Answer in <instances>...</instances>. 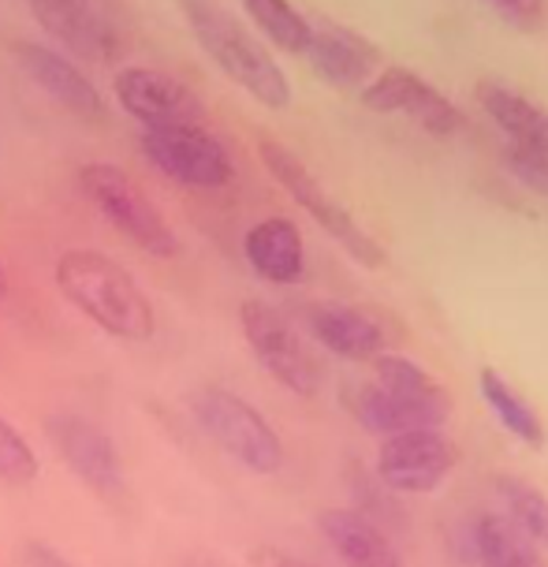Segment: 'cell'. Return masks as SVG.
Returning a JSON list of instances; mask_svg holds the SVG:
<instances>
[{"label":"cell","mask_w":548,"mask_h":567,"mask_svg":"<svg viewBox=\"0 0 548 567\" xmlns=\"http://www.w3.org/2000/svg\"><path fill=\"white\" fill-rule=\"evenodd\" d=\"M307 60L337 90L365 86L381 68V49L340 23H310Z\"/></svg>","instance_id":"obj_14"},{"label":"cell","mask_w":548,"mask_h":567,"mask_svg":"<svg viewBox=\"0 0 548 567\" xmlns=\"http://www.w3.org/2000/svg\"><path fill=\"white\" fill-rule=\"evenodd\" d=\"M307 326L321 348H329L337 359L373 362L384 351V332L378 321L348 302H313L307 310Z\"/></svg>","instance_id":"obj_16"},{"label":"cell","mask_w":548,"mask_h":567,"mask_svg":"<svg viewBox=\"0 0 548 567\" xmlns=\"http://www.w3.org/2000/svg\"><path fill=\"white\" fill-rule=\"evenodd\" d=\"M478 105L485 109V116L504 131L511 146L526 150H548V113L537 101H530L519 90L496 83V79H482L474 90Z\"/></svg>","instance_id":"obj_18"},{"label":"cell","mask_w":548,"mask_h":567,"mask_svg":"<svg viewBox=\"0 0 548 567\" xmlns=\"http://www.w3.org/2000/svg\"><path fill=\"white\" fill-rule=\"evenodd\" d=\"M500 493L507 504V519L519 526L537 549H548V496L523 478H504Z\"/></svg>","instance_id":"obj_24"},{"label":"cell","mask_w":548,"mask_h":567,"mask_svg":"<svg viewBox=\"0 0 548 567\" xmlns=\"http://www.w3.org/2000/svg\"><path fill=\"white\" fill-rule=\"evenodd\" d=\"M8 296V269H4V258H0V299Z\"/></svg>","instance_id":"obj_30"},{"label":"cell","mask_w":548,"mask_h":567,"mask_svg":"<svg viewBox=\"0 0 548 567\" xmlns=\"http://www.w3.org/2000/svg\"><path fill=\"white\" fill-rule=\"evenodd\" d=\"M250 567H318L310 560H302L296 553H283V549H272V545H261V549L250 553Z\"/></svg>","instance_id":"obj_29"},{"label":"cell","mask_w":548,"mask_h":567,"mask_svg":"<svg viewBox=\"0 0 548 567\" xmlns=\"http://www.w3.org/2000/svg\"><path fill=\"white\" fill-rule=\"evenodd\" d=\"M455 460H459V452L444 437V430L425 425V430L392 433L378 449V478L392 493L425 496L448 482Z\"/></svg>","instance_id":"obj_10"},{"label":"cell","mask_w":548,"mask_h":567,"mask_svg":"<svg viewBox=\"0 0 548 567\" xmlns=\"http://www.w3.org/2000/svg\"><path fill=\"white\" fill-rule=\"evenodd\" d=\"M53 284L71 307L113 340H149L157 332L154 302L135 272L94 247H71L56 258Z\"/></svg>","instance_id":"obj_1"},{"label":"cell","mask_w":548,"mask_h":567,"mask_svg":"<svg viewBox=\"0 0 548 567\" xmlns=\"http://www.w3.org/2000/svg\"><path fill=\"white\" fill-rule=\"evenodd\" d=\"M507 172H511L519 184H526L537 195L548 198V150H526V146H504Z\"/></svg>","instance_id":"obj_26"},{"label":"cell","mask_w":548,"mask_h":567,"mask_svg":"<svg viewBox=\"0 0 548 567\" xmlns=\"http://www.w3.org/2000/svg\"><path fill=\"white\" fill-rule=\"evenodd\" d=\"M351 414L362 422V430L381 433V437H392V433H407V430H425V425L441 430V422H436L433 414H425L422 408H414V403L400 400L395 392L381 389V384H365V389L354 392Z\"/></svg>","instance_id":"obj_21"},{"label":"cell","mask_w":548,"mask_h":567,"mask_svg":"<svg viewBox=\"0 0 548 567\" xmlns=\"http://www.w3.org/2000/svg\"><path fill=\"white\" fill-rule=\"evenodd\" d=\"M258 157H261V165H266L269 176L277 179V184L288 190V195L296 198L313 220H318V228L329 231V236L337 239L340 247L348 250L354 261H359V266H365V269H381L384 266L381 243L373 239L365 228H359V220H354L351 213L318 184V176H313V172L302 165V161L291 154L283 142L261 138L258 142Z\"/></svg>","instance_id":"obj_5"},{"label":"cell","mask_w":548,"mask_h":567,"mask_svg":"<svg viewBox=\"0 0 548 567\" xmlns=\"http://www.w3.org/2000/svg\"><path fill=\"white\" fill-rule=\"evenodd\" d=\"M138 150L176 187L220 190L236 179V161H231L228 146L201 124L146 127Z\"/></svg>","instance_id":"obj_6"},{"label":"cell","mask_w":548,"mask_h":567,"mask_svg":"<svg viewBox=\"0 0 548 567\" xmlns=\"http://www.w3.org/2000/svg\"><path fill=\"white\" fill-rule=\"evenodd\" d=\"M318 530L348 567H403L400 549L370 515L354 508H324L318 515Z\"/></svg>","instance_id":"obj_17"},{"label":"cell","mask_w":548,"mask_h":567,"mask_svg":"<svg viewBox=\"0 0 548 567\" xmlns=\"http://www.w3.org/2000/svg\"><path fill=\"white\" fill-rule=\"evenodd\" d=\"M183 8H187L190 34L198 38L201 53L225 71L231 83L272 113H283L291 105V83L283 68L247 27H239L236 16H228L217 0H183Z\"/></svg>","instance_id":"obj_2"},{"label":"cell","mask_w":548,"mask_h":567,"mask_svg":"<svg viewBox=\"0 0 548 567\" xmlns=\"http://www.w3.org/2000/svg\"><path fill=\"white\" fill-rule=\"evenodd\" d=\"M471 549L482 567H548L537 545L507 515L485 512L471 526Z\"/></svg>","instance_id":"obj_20"},{"label":"cell","mask_w":548,"mask_h":567,"mask_svg":"<svg viewBox=\"0 0 548 567\" xmlns=\"http://www.w3.org/2000/svg\"><path fill=\"white\" fill-rule=\"evenodd\" d=\"M19 560H23V567H75L64 553H56L49 542H27Z\"/></svg>","instance_id":"obj_28"},{"label":"cell","mask_w":548,"mask_h":567,"mask_svg":"<svg viewBox=\"0 0 548 567\" xmlns=\"http://www.w3.org/2000/svg\"><path fill=\"white\" fill-rule=\"evenodd\" d=\"M30 4H42V0H27V8H30Z\"/></svg>","instance_id":"obj_31"},{"label":"cell","mask_w":548,"mask_h":567,"mask_svg":"<svg viewBox=\"0 0 548 567\" xmlns=\"http://www.w3.org/2000/svg\"><path fill=\"white\" fill-rule=\"evenodd\" d=\"M38 455L34 444H30L19 425L0 411V482H12V485H27L38 478Z\"/></svg>","instance_id":"obj_25"},{"label":"cell","mask_w":548,"mask_h":567,"mask_svg":"<svg viewBox=\"0 0 548 567\" xmlns=\"http://www.w3.org/2000/svg\"><path fill=\"white\" fill-rule=\"evenodd\" d=\"M45 437L53 444V452L68 463V471L75 474L86 489L101 496H120L124 493V460H120L108 430L86 414L75 411H56L45 419Z\"/></svg>","instance_id":"obj_9"},{"label":"cell","mask_w":548,"mask_h":567,"mask_svg":"<svg viewBox=\"0 0 548 567\" xmlns=\"http://www.w3.org/2000/svg\"><path fill=\"white\" fill-rule=\"evenodd\" d=\"M239 329L250 354L272 381L283 384L296 396H313L321 389V370L310 348L302 343L288 318L261 299H247L239 307Z\"/></svg>","instance_id":"obj_7"},{"label":"cell","mask_w":548,"mask_h":567,"mask_svg":"<svg viewBox=\"0 0 548 567\" xmlns=\"http://www.w3.org/2000/svg\"><path fill=\"white\" fill-rule=\"evenodd\" d=\"M190 414L201 425V433L225 455H231L242 471L277 474L283 467L280 433L239 392L220 389V384H201L195 396H190Z\"/></svg>","instance_id":"obj_3"},{"label":"cell","mask_w":548,"mask_h":567,"mask_svg":"<svg viewBox=\"0 0 548 567\" xmlns=\"http://www.w3.org/2000/svg\"><path fill=\"white\" fill-rule=\"evenodd\" d=\"M113 94L120 109L138 120L142 127H172V124H201V97L176 75L157 68H124L113 79Z\"/></svg>","instance_id":"obj_11"},{"label":"cell","mask_w":548,"mask_h":567,"mask_svg":"<svg viewBox=\"0 0 548 567\" xmlns=\"http://www.w3.org/2000/svg\"><path fill=\"white\" fill-rule=\"evenodd\" d=\"M242 258L266 284L291 288L307 272V243L296 220L288 217H266L242 236Z\"/></svg>","instance_id":"obj_15"},{"label":"cell","mask_w":548,"mask_h":567,"mask_svg":"<svg viewBox=\"0 0 548 567\" xmlns=\"http://www.w3.org/2000/svg\"><path fill=\"white\" fill-rule=\"evenodd\" d=\"M12 56L30 83L53 97L60 109H68L71 116H83V120L105 116V97H101V90L90 83L83 75V68L68 53L49 49V45H34V42H15Z\"/></svg>","instance_id":"obj_12"},{"label":"cell","mask_w":548,"mask_h":567,"mask_svg":"<svg viewBox=\"0 0 548 567\" xmlns=\"http://www.w3.org/2000/svg\"><path fill=\"white\" fill-rule=\"evenodd\" d=\"M373 370H378L381 389H389L400 400H407V403H414V408H422L425 414H433L441 425L448 422V414H452L448 389H444V384L436 381L425 367H418L414 359H407V354L381 351L378 359H373Z\"/></svg>","instance_id":"obj_19"},{"label":"cell","mask_w":548,"mask_h":567,"mask_svg":"<svg viewBox=\"0 0 548 567\" xmlns=\"http://www.w3.org/2000/svg\"><path fill=\"white\" fill-rule=\"evenodd\" d=\"M485 4H489L511 30H523V34H537V30H545L548 0H485Z\"/></svg>","instance_id":"obj_27"},{"label":"cell","mask_w":548,"mask_h":567,"mask_svg":"<svg viewBox=\"0 0 548 567\" xmlns=\"http://www.w3.org/2000/svg\"><path fill=\"white\" fill-rule=\"evenodd\" d=\"M30 12H34L38 27H42L56 45H64L68 53H75L83 60H97V64L116 60L120 34L94 8V0H49V4H34Z\"/></svg>","instance_id":"obj_13"},{"label":"cell","mask_w":548,"mask_h":567,"mask_svg":"<svg viewBox=\"0 0 548 567\" xmlns=\"http://www.w3.org/2000/svg\"><path fill=\"white\" fill-rule=\"evenodd\" d=\"M362 105L370 109V113L407 116L433 138L459 135L466 127V116L459 113V105H455L448 94H441L433 83H425L418 71L400 68V64L381 68L378 75L362 86Z\"/></svg>","instance_id":"obj_8"},{"label":"cell","mask_w":548,"mask_h":567,"mask_svg":"<svg viewBox=\"0 0 548 567\" xmlns=\"http://www.w3.org/2000/svg\"><path fill=\"white\" fill-rule=\"evenodd\" d=\"M79 190L120 236L135 243L138 250H146L149 258L168 261L179 255V236L172 231L168 217L113 161H90V165L79 168Z\"/></svg>","instance_id":"obj_4"},{"label":"cell","mask_w":548,"mask_h":567,"mask_svg":"<svg viewBox=\"0 0 548 567\" xmlns=\"http://www.w3.org/2000/svg\"><path fill=\"white\" fill-rule=\"evenodd\" d=\"M242 12L254 19V27L283 53H307L310 19L291 0H242Z\"/></svg>","instance_id":"obj_23"},{"label":"cell","mask_w":548,"mask_h":567,"mask_svg":"<svg viewBox=\"0 0 548 567\" xmlns=\"http://www.w3.org/2000/svg\"><path fill=\"white\" fill-rule=\"evenodd\" d=\"M478 389H482L485 408L493 411V419L500 422L515 441L530 444V449H541V444H545L541 419H537V411L519 396V392L511 389V384L500 378V373H496V370H482Z\"/></svg>","instance_id":"obj_22"}]
</instances>
